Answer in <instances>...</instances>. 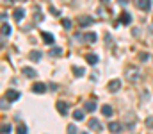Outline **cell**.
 <instances>
[{"mask_svg": "<svg viewBox=\"0 0 153 134\" xmlns=\"http://www.w3.org/2000/svg\"><path fill=\"white\" fill-rule=\"evenodd\" d=\"M126 79H128L130 82H135V81H139V79H141V75H139V70H137V68H126Z\"/></svg>", "mask_w": 153, "mask_h": 134, "instance_id": "6da1fadb", "label": "cell"}, {"mask_svg": "<svg viewBox=\"0 0 153 134\" xmlns=\"http://www.w3.org/2000/svg\"><path fill=\"white\" fill-rule=\"evenodd\" d=\"M5 98H7L9 102H14V100H18V98H20V93H18L16 89H7V93H5Z\"/></svg>", "mask_w": 153, "mask_h": 134, "instance_id": "7a4b0ae2", "label": "cell"}, {"mask_svg": "<svg viewBox=\"0 0 153 134\" xmlns=\"http://www.w3.org/2000/svg\"><path fill=\"white\" fill-rule=\"evenodd\" d=\"M107 88H109V91H111V93H116L117 89L121 88V81H119V79H114V81H111V82L107 84Z\"/></svg>", "mask_w": 153, "mask_h": 134, "instance_id": "3957f363", "label": "cell"}, {"mask_svg": "<svg viewBox=\"0 0 153 134\" xmlns=\"http://www.w3.org/2000/svg\"><path fill=\"white\" fill-rule=\"evenodd\" d=\"M135 5L139 9H143V11H150L152 9V2H148V0H139V2H135Z\"/></svg>", "mask_w": 153, "mask_h": 134, "instance_id": "277c9868", "label": "cell"}, {"mask_svg": "<svg viewBox=\"0 0 153 134\" xmlns=\"http://www.w3.org/2000/svg\"><path fill=\"white\" fill-rule=\"evenodd\" d=\"M55 107H57V111H59L61 115H64V116L68 115V104H66V102H62V100H61V102H57V104H55Z\"/></svg>", "mask_w": 153, "mask_h": 134, "instance_id": "5b68a950", "label": "cell"}, {"mask_svg": "<svg viewBox=\"0 0 153 134\" xmlns=\"http://www.w3.org/2000/svg\"><path fill=\"white\" fill-rule=\"evenodd\" d=\"M89 127H91V129H94L96 133H102V129H103V127H102V124H100L96 118H91V120H89Z\"/></svg>", "mask_w": 153, "mask_h": 134, "instance_id": "8992f818", "label": "cell"}, {"mask_svg": "<svg viewBox=\"0 0 153 134\" xmlns=\"http://www.w3.org/2000/svg\"><path fill=\"white\" fill-rule=\"evenodd\" d=\"M93 23V18L91 16H80L78 18V25L80 27H87V25H91Z\"/></svg>", "mask_w": 153, "mask_h": 134, "instance_id": "52a82bcc", "label": "cell"}, {"mask_svg": "<svg viewBox=\"0 0 153 134\" xmlns=\"http://www.w3.org/2000/svg\"><path fill=\"white\" fill-rule=\"evenodd\" d=\"M13 16H14V20H16V22H22V20H23V16H25V11H23L22 7H18V9H14V14H13Z\"/></svg>", "mask_w": 153, "mask_h": 134, "instance_id": "ba28073f", "label": "cell"}, {"mask_svg": "<svg viewBox=\"0 0 153 134\" xmlns=\"http://www.w3.org/2000/svg\"><path fill=\"white\" fill-rule=\"evenodd\" d=\"M62 52H64V50H62L61 46H53V48H50L48 54H50V57H59V55H62Z\"/></svg>", "mask_w": 153, "mask_h": 134, "instance_id": "9c48e42d", "label": "cell"}, {"mask_svg": "<svg viewBox=\"0 0 153 134\" xmlns=\"http://www.w3.org/2000/svg\"><path fill=\"white\" fill-rule=\"evenodd\" d=\"M32 91H34V93H45V91H46V86H45L43 82H36V84L32 86Z\"/></svg>", "mask_w": 153, "mask_h": 134, "instance_id": "30bf717a", "label": "cell"}, {"mask_svg": "<svg viewBox=\"0 0 153 134\" xmlns=\"http://www.w3.org/2000/svg\"><path fill=\"white\" fill-rule=\"evenodd\" d=\"M119 20H121V23L128 25V23L132 22V16H130V13H126V11H125V13H121V18H119Z\"/></svg>", "mask_w": 153, "mask_h": 134, "instance_id": "8fae6325", "label": "cell"}, {"mask_svg": "<svg viewBox=\"0 0 153 134\" xmlns=\"http://www.w3.org/2000/svg\"><path fill=\"white\" fill-rule=\"evenodd\" d=\"M22 72L25 73V77H30V79H32V77H36V70H34V68L25 66V68H22Z\"/></svg>", "mask_w": 153, "mask_h": 134, "instance_id": "7c38bea8", "label": "cell"}, {"mask_svg": "<svg viewBox=\"0 0 153 134\" xmlns=\"http://www.w3.org/2000/svg\"><path fill=\"white\" fill-rule=\"evenodd\" d=\"M96 107H98V106H96V102H85V104H84V109H85V111H89V113H94V111H96Z\"/></svg>", "mask_w": 153, "mask_h": 134, "instance_id": "4fadbf2b", "label": "cell"}, {"mask_svg": "<svg viewBox=\"0 0 153 134\" xmlns=\"http://www.w3.org/2000/svg\"><path fill=\"white\" fill-rule=\"evenodd\" d=\"M41 36H43V40H45V43L46 45H53V36L52 34H48V32H41Z\"/></svg>", "mask_w": 153, "mask_h": 134, "instance_id": "5bb4252c", "label": "cell"}, {"mask_svg": "<svg viewBox=\"0 0 153 134\" xmlns=\"http://www.w3.org/2000/svg\"><path fill=\"white\" fill-rule=\"evenodd\" d=\"M109 131H112V133H119V131H121V124H117V122H111V124H109Z\"/></svg>", "mask_w": 153, "mask_h": 134, "instance_id": "9a60e30c", "label": "cell"}, {"mask_svg": "<svg viewBox=\"0 0 153 134\" xmlns=\"http://www.w3.org/2000/svg\"><path fill=\"white\" fill-rule=\"evenodd\" d=\"M85 59H87V63H89V64H96V63H98V57H96L94 54H87V55H85Z\"/></svg>", "mask_w": 153, "mask_h": 134, "instance_id": "2e32d148", "label": "cell"}, {"mask_svg": "<svg viewBox=\"0 0 153 134\" xmlns=\"http://www.w3.org/2000/svg\"><path fill=\"white\" fill-rule=\"evenodd\" d=\"M102 115L111 116V115H112V107H111V106H107V104H105V106H102Z\"/></svg>", "mask_w": 153, "mask_h": 134, "instance_id": "e0dca14e", "label": "cell"}, {"mask_svg": "<svg viewBox=\"0 0 153 134\" xmlns=\"http://www.w3.org/2000/svg\"><path fill=\"white\" fill-rule=\"evenodd\" d=\"M73 118H75L76 122H82V120H84V111H80V109H76L75 113H73Z\"/></svg>", "mask_w": 153, "mask_h": 134, "instance_id": "ac0fdd59", "label": "cell"}, {"mask_svg": "<svg viewBox=\"0 0 153 134\" xmlns=\"http://www.w3.org/2000/svg\"><path fill=\"white\" fill-rule=\"evenodd\" d=\"M11 34V27L7 25V23H2V36L5 38V36H9Z\"/></svg>", "mask_w": 153, "mask_h": 134, "instance_id": "d6986e66", "label": "cell"}, {"mask_svg": "<svg viewBox=\"0 0 153 134\" xmlns=\"http://www.w3.org/2000/svg\"><path fill=\"white\" fill-rule=\"evenodd\" d=\"M84 40H85V41H89V43H91V41L94 43V41H96V34H94V32H87V34L84 36Z\"/></svg>", "mask_w": 153, "mask_h": 134, "instance_id": "ffe728a7", "label": "cell"}, {"mask_svg": "<svg viewBox=\"0 0 153 134\" xmlns=\"http://www.w3.org/2000/svg\"><path fill=\"white\" fill-rule=\"evenodd\" d=\"M41 59V52L39 50H32L30 52V61H39Z\"/></svg>", "mask_w": 153, "mask_h": 134, "instance_id": "44dd1931", "label": "cell"}, {"mask_svg": "<svg viewBox=\"0 0 153 134\" xmlns=\"http://www.w3.org/2000/svg\"><path fill=\"white\" fill-rule=\"evenodd\" d=\"M2 134H11V125L9 124H4L2 125Z\"/></svg>", "mask_w": 153, "mask_h": 134, "instance_id": "7402d4cb", "label": "cell"}, {"mask_svg": "<svg viewBox=\"0 0 153 134\" xmlns=\"http://www.w3.org/2000/svg\"><path fill=\"white\" fill-rule=\"evenodd\" d=\"M139 59H141V61H148V59H150V54H148V52H141V54H139Z\"/></svg>", "mask_w": 153, "mask_h": 134, "instance_id": "603a6c76", "label": "cell"}, {"mask_svg": "<svg viewBox=\"0 0 153 134\" xmlns=\"http://www.w3.org/2000/svg\"><path fill=\"white\" fill-rule=\"evenodd\" d=\"M18 134H27V127H25L23 124H20V125H18Z\"/></svg>", "mask_w": 153, "mask_h": 134, "instance_id": "cb8c5ba5", "label": "cell"}, {"mask_svg": "<svg viewBox=\"0 0 153 134\" xmlns=\"http://www.w3.org/2000/svg\"><path fill=\"white\" fill-rule=\"evenodd\" d=\"M73 72H75L76 77H82L84 75V68H73Z\"/></svg>", "mask_w": 153, "mask_h": 134, "instance_id": "d4e9b609", "label": "cell"}, {"mask_svg": "<svg viewBox=\"0 0 153 134\" xmlns=\"http://www.w3.org/2000/svg\"><path fill=\"white\" fill-rule=\"evenodd\" d=\"M68 134H76V127L71 124V125H68Z\"/></svg>", "mask_w": 153, "mask_h": 134, "instance_id": "484cf974", "label": "cell"}, {"mask_svg": "<svg viewBox=\"0 0 153 134\" xmlns=\"http://www.w3.org/2000/svg\"><path fill=\"white\" fill-rule=\"evenodd\" d=\"M62 27L64 29H71V22L70 20H62Z\"/></svg>", "mask_w": 153, "mask_h": 134, "instance_id": "4316f807", "label": "cell"}, {"mask_svg": "<svg viewBox=\"0 0 153 134\" xmlns=\"http://www.w3.org/2000/svg\"><path fill=\"white\" fill-rule=\"evenodd\" d=\"M146 125H148L150 129H153V116H150V118L146 120Z\"/></svg>", "mask_w": 153, "mask_h": 134, "instance_id": "83f0119b", "label": "cell"}, {"mask_svg": "<svg viewBox=\"0 0 153 134\" xmlns=\"http://www.w3.org/2000/svg\"><path fill=\"white\" fill-rule=\"evenodd\" d=\"M50 13H52V14H59V11H57L55 7H50Z\"/></svg>", "mask_w": 153, "mask_h": 134, "instance_id": "f1b7e54d", "label": "cell"}, {"mask_svg": "<svg viewBox=\"0 0 153 134\" xmlns=\"http://www.w3.org/2000/svg\"><path fill=\"white\" fill-rule=\"evenodd\" d=\"M80 134H87V133H80Z\"/></svg>", "mask_w": 153, "mask_h": 134, "instance_id": "f546056e", "label": "cell"}]
</instances>
